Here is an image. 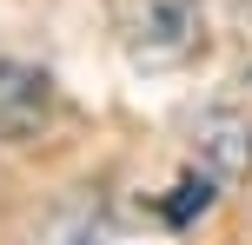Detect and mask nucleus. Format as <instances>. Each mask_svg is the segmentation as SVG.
<instances>
[{"label":"nucleus","mask_w":252,"mask_h":245,"mask_svg":"<svg viewBox=\"0 0 252 245\" xmlns=\"http://www.w3.org/2000/svg\"><path fill=\"white\" fill-rule=\"evenodd\" d=\"M192 166H199L206 179H219L226 192L252 179V119L239 106H213V113L192 126Z\"/></svg>","instance_id":"nucleus-2"},{"label":"nucleus","mask_w":252,"mask_h":245,"mask_svg":"<svg viewBox=\"0 0 252 245\" xmlns=\"http://www.w3.org/2000/svg\"><path fill=\"white\" fill-rule=\"evenodd\" d=\"M120 53L139 73H173L206 47V7L199 0H106Z\"/></svg>","instance_id":"nucleus-1"},{"label":"nucleus","mask_w":252,"mask_h":245,"mask_svg":"<svg viewBox=\"0 0 252 245\" xmlns=\"http://www.w3.org/2000/svg\"><path fill=\"white\" fill-rule=\"evenodd\" d=\"M33 245H106V219H100L93 199H73L33 232Z\"/></svg>","instance_id":"nucleus-4"},{"label":"nucleus","mask_w":252,"mask_h":245,"mask_svg":"<svg viewBox=\"0 0 252 245\" xmlns=\"http://www.w3.org/2000/svg\"><path fill=\"white\" fill-rule=\"evenodd\" d=\"M53 113V80L40 66H20V60H0V139H33Z\"/></svg>","instance_id":"nucleus-3"}]
</instances>
